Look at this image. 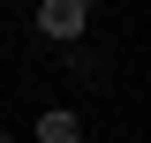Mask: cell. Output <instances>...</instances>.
<instances>
[{"mask_svg": "<svg viewBox=\"0 0 151 143\" xmlns=\"http://www.w3.org/2000/svg\"><path fill=\"white\" fill-rule=\"evenodd\" d=\"M30 23H38L45 45H83V38H91V0H38Z\"/></svg>", "mask_w": 151, "mask_h": 143, "instance_id": "cell-1", "label": "cell"}, {"mask_svg": "<svg viewBox=\"0 0 151 143\" xmlns=\"http://www.w3.org/2000/svg\"><path fill=\"white\" fill-rule=\"evenodd\" d=\"M30 136L38 143H83V113H76V106H38Z\"/></svg>", "mask_w": 151, "mask_h": 143, "instance_id": "cell-2", "label": "cell"}, {"mask_svg": "<svg viewBox=\"0 0 151 143\" xmlns=\"http://www.w3.org/2000/svg\"><path fill=\"white\" fill-rule=\"evenodd\" d=\"M60 53H68V68L83 75V83H98V75H106V68H98V53H83V45H60Z\"/></svg>", "mask_w": 151, "mask_h": 143, "instance_id": "cell-3", "label": "cell"}, {"mask_svg": "<svg viewBox=\"0 0 151 143\" xmlns=\"http://www.w3.org/2000/svg\"><path fill=\"white\" fill-rule=\"evenodd\" d=\"M0 143H15V128H0Z\"/></svg>", "mask_w": 151, "mask_h": 143, "instance_id": "cell-4", "label": "cell"}]
</instances>
